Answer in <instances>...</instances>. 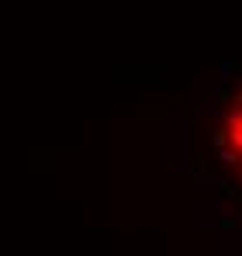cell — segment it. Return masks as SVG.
I'll use <instances>...</instances> for the list:
<instances>
[{
	"label": "cell",
	"instance_id": "obj_1",
	"mask_svg": "<svg viewBox=\"0 0 242 256\" xmlns=\"http://www.w3.org/2000/svg\"><path fill=\"white\" fill-rule=\"evenodd\" d=\"M194 180L242 218V59L225 62L194 108L187 135Z\"/></svg>",
	"mask_w": 242,
	"mask_h": 256
}]
</instances>
